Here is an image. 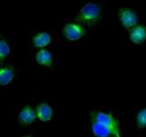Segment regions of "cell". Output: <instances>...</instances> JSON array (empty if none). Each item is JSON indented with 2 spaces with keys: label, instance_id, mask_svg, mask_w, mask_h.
Segmentation results:
<instances>
[{
  "label": "cell",
  "instance_id": "30bf717a",
  "mask_svg": "<svg viewBox=\"0 0 146 137\" xmlns=\"http://www.w3.org/2000/svg\"><path fill=\"white\" fill-rule=\"evenodd\" d=\"M36 61L41 66L46 68H52V54L48 49H40L36 54Z\"/></svg>",
  "mask_w": 146,
  "mask_h": 137
},
{
  "label": "cell",
  "instance_id": "8fae6325",
  "mask_svg": "<svg viewBox=\"0 0 146 137\" xmlns=\"http://www.w3.org/2000/svg\"><path fill=\"white\" fill-rule=\"evenodd\" d=\"M11 53V48L7 40L5 37L0 34V64H3V62L9 57Z\"/></svg>",
  "mask_w": 146,
  "mask_h": 137
},
{
  "label": "cell",
  "instance_id": "9c48e42d",
  "mask_svg": "<svg viewBox=\"0 0 146 137\" xmlns=\"http://www.w3.org/2000/svg\"><path fill=\"white\" fill-rule=\"evenodd\" d=\"M51 42V36L48 33L41 31L33 37V46L34 48H46Z\"/></svg>",
  "mask_w": 146,
  "mask_h": 137
},
{
  "label": "cell",
  "instance_id": "ba28073f",
  "mask_svg": "<svg viewBox=\"0 0 146 137\" xmlns=\"http://www.w3.org/2000/svg\"><path fill=\"white\" fill-rule=\"evenodd\" d=\"M36 115L37 118L42 122H46L52 119V115H53V112H52L51 107L46 103H41L37 105L36 109Z\"/></svg>",
  "mask_w": 146,
  "mask_h": 137
},
{
  "label": "cell",
  "instance_id": "277c9868",
  "mask_svg": "<svg viewBox=\"0 0 146 137\" xmlns=\"http://www.w3.org/2000/svg\"><path fill=\"white\" fill-rule=\"evenodd\" d=\"M119 19L122 27L128 31L138 24V15L136 11L129 8H122L119 11Z\"/></svg>",
  "mask_w": 146,
  "mask_h": 137
},
{
  "label": "cell",
  "instance_id": "3957f363",
  "mask_svg": "<svg viewBox=\"0 0 146 137\" xmlns=\"http://www.w3.org/2000/svg\"><path fill=\"white\" fill-rule=\"evenodd\" d=\"M63 34L68 40L77 41L83 38L86 34V28L80 23H69L63 29Z\"/></svg>",
  "mask_w": 146,
  "mask_h": 137
},
{
  "label": "cell",
  "instance_id": "52a82bcc",
  "mask_svg": "<svg viewBox=\"0 0 146 137\" xmlns=\"http://www.w3.org/2000/svg\"><path fill=\"white\" fill-rule=\"evenodd\" d=\"M15 69L13 65L0 67V86H7L14 79Z\"/></svg>",
  "mask_w": 146,
  "mask_h": 137
},
{
  "label": "cell",
  "instance_id": "6da1fadb",
  "mask_svg": "<svg viewBox=\"0 0 146 137\" xmlns=\"http://www.w3.org/2000/svg\"><path fill=\"white\" fill-rule=\"evenodd\" d=\"M93 134L100 137H121L119 121L110 112L93 110L90 112Z\"/></svg>",
  "mask_w": 146,
  "mask_h": 137
},
{
  "label": "cell",
  "instance_id": "7c38bea8",
  "mask_svg": "<svg viewBox=\"0 0 146 137\" xmlns=\"http://www.w3.org/2000/svg\"><path fill=\"white\" fill-rule=\"evenodd\" d=\"M136 125L139 129H146V108L139 110L137 113Z\"/></svg>",
  "mask_w": 146,
  "mask_h": 137
},
{
  "label": "cell",
  "instance_id": "7a4b0ae2",
  "mask_svg": "<svg viewBox=\"0 0 146 137\" xmlns=\"http://www.w3.org/2000/svg\"><path fill=\"white\" fill-rule=\"evenodd\" d=\"M76 21L83 26H91L96 25L101 19V8L96 3H87L76 16Z\"/></svg>",
  "mask_w": 146,
  "mask_h": 137
},
{
  "label": "cell",
  "instance_id": "8992f818",
  "mask_svg": "<svg viewBox=\"0 0 146 137\" xmlns=\"http://www.w3.org/2000/svg\"><path fill=\"white\" fill-rule=\"evenodd\" d=\"M37 115L35 110L31 105H27L20 110L18 114V119L21 125H30L33 124L36 120Z\"/></svg>",
  "mask_w": 146,
  "mask_h": 137
},
{
  "label": "cell",
  "instance_id": "5b68a950",
  "mask_svg": "<svg viewBox=\"0 0 146 137\" xmlns=\"http://www.w3.org/2000/svg\"><path fill=\"white\" fill-rule=\"evenodd\" d=\"M129 39L133 44L139 45L146 41V27L138 25L129 30Z\"/></svg>",
  "mask_w": 146,
  "mask_h": 137
}]
</instances>
